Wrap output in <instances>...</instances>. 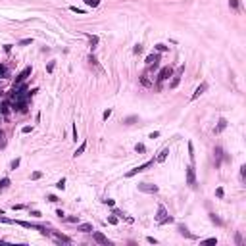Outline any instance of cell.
<instances>
[{
  "instance_id": "cell-38",
  "label": "cell",
  "mask_w": 246,
  "mask_h": 246,
  "mask_svg": "<svg viewBox=\"0 0 246 246\" xmlns=\"http://www.w3.org/2000/svg\"><path fill=\"white\" fill-rule=\"evenodd\" d=\"M104 204H108L110 206V208H114V206H116V200H111V198H106V200H102Z\"/></svg>"
},
{
  "instance_id": "cell-51",
  "label": "cell",
  "mask_w": 246,
  "mask_h": 246,
  "mask_svg": "<svg viewBox=\"0 0 246 246\" xmlns=\"http://www.w3.org/2000/svg\"><path fill=\"white\" fill-rule=\"evenodd\" d=\"M31 215H33V217H41V212H37V210H33V212H31Z\"/></svg>"
},
{
  "instance_id": "cell-17",
  "label": "cell",
  "mask_w": 246,
  "mask_h": 246,
  "mask_svg": "<svg viewBox=\"0 0 246 246\" xmlns=\"http://www.w3.org/2000/svg\"><path fill=\"white\" fill-rule=\"evenodd\" d=\"M227 119H225V117H219V123H217V127H215V133H221L223 129H227Z\"/></svg>"
},
{
  "instance_id": "cell-16",
  "label": "cell",
  "mask_w": 246,
  "mask_h": 246,
  "mask_svg": "<svg viewBox=\"0 0 246 246\" xmlns=\"http://www.w3.org/2000/svg\"><path fill=\"white\" fill-rule=\"evenodd\" d=\"M77 231H81V233H93L94 229H93L90 223H81V225H77Z\"/></svg>"
},
{
  "instance_id": "cell-46",
  "label": "cell",
  "mask_w": 246,
  "mask_h": 246,
  "mask_svg": "<svg viewBox=\"0 0 246 246\" xmlns=\"http://www.w3.org/2000/svg\"><path fill=\"white\" fill-rule=\"evenodd\" d=\"M206 244H217V240H215V238H206Z\"/></svg>"
},
{
  "instance_id": "cell-8",
  "label": "cell",
  "mask_w": 246,
  "mask_h": 246,
  "mask_svg": "<svg viewBox=\"0 0 246 246\" xmlns=\"http://www.w3.org/2000/svg\"><path fill=\"white\" fill-rule=\"evenodd\" d=\"M31 71H33V67H31V65H27V67H25V69L21 71V73L18 75V77H15V83H14V85H19V83H23V81L27 79L29 75H31Z\"/></svg>"
},
{
  "instance_id": "cell-44",
  "label": "cell",
  "mask_w": 246,
  "mask_h": 246,
  "mask_svg": "<svg viewBox=\"0 0 246 246\" xmlns=\"http://www.w3.org/2000/svg\"><path fill=\"white\" fill-rule=\"evenodd\" d=\"M31 131H33V127H31V125H25L23 129H21V133H25V135H27V133H31Z\"/></svg>"
},
{
  "instance_id": "cell-3",
  "label": "cell",
  "mask_w": 246,
  "mask_h": 246,
  "mask_svg": "<svg viewBox=\"0 0 246 246\" xmlns=\"http://www.w3.org/2000/svg\"><path fill=\"white\" fill-rule=\"evenodd\" d=\"M150 165H154V160H148V162H144L142 165H137V167H133L131 171H127L125 173V177L129 179V177H133V175H137V173H140V171H146Z\"/></svg>"
},
{
  "instance_id": "cell-25",
  "label": "cell",
  "mask_w": 246,
  "mask_h": 246,
  "mask_svg": "<svg viewBox=\"0 0 246 246\" xmlns=\"http://www.w3.org/2000/svg\"><path fill=\"white\" fill-rule=\"evenodd\" d=\"M135 150H137V152H139V154H144V152H146V146H144V144H142V142H137V146H135Z\"/></svg>"
},
{
  "instance_id": "cell-36",
  "label": "cell",
  "mask_w": 246,
  "mask_h": 246,
  "mask_svg": "<svg viewBox=\"0 0 246 246\" xmlns=\"http://www.w3.org/2000/svg\"><path fill=\"white\" fill-rule=\"evenodd\" d=\"M41 177H42L41 171H33V173H31V179H33V181H37V179H41Z\"/></svg>"
},
{
  "instance_id": "cell-19",
  "label": "cell",
  "mask_w": 246,
  "mask_h": 246,
  "mask_svg": "<svg viewBox=\"0 0 246 246\" xmlns=\"http://www.w3.org/2000/svg\"><path fill=\"white\" fill-rule=\"evenodd\" d=\"M229 8L235 12H240V0H229Z\"/></svg>"
},
{
  "instance_id": "cell-52",
  "label": "cell",
  "mask_w": 246,
  "mask_h": 246,
  "mask_svg": "<svg viewBox=\"0 0 246 246\" xmlns=\"http://www.w3.org/2000/svg\"><path fill=\"white\" fill-rule=\"evenodd\" d=\"M56 215H58V217H60V219H64V217H65V214H64V212H62V210H58V212H56Z\"/></svg>"
},
{
  "instance_id": "cell-30",
  "label": "cell",
  "mask_w": 246,
  "mask_h": 246,
  "mask_svg": "<svg viewBox=\"0 0 246 246\" xmlns=\"http://www.w3.org/2000/svg\"><path fill=\"white\" fill-rule=\"evenodd\" d=\"M140 83H142L144 87H150V85H152V83H150V81H148V75H146V73H144L142 77H140Z\"/></svg>"
},
{
  "instance_id": "cell-10",
  "label": "cell",
  "mask_w": 246,
  "mask_h": 246,
  "mask_svg": "<svg viewBox=\"0 0 246 246\" xmlns=\"http://www.w3.org/2000/svg\"><path fill=\"white\" fill-rule=\"evenodd\" d=\"M50 237H54L58 242H65V244H69V242H71L69 237H65V235H62V233H58V231H50Z\"/></svg>"
},
{
  "instance_id": "cell-13",
  "label": "cell",
  "mask_w": 246,
  "mask_h": 246,
  "mask_svg": "<svg viewBox=\"0 0 246 246\" xmlns=\"http://www.w3.org/2000/svg\"><path fill=\"white\" fill-rule=\"evenodd\" d=\"M158 62H160V52H156V54H148V56H146L144 64H146V65H156Z\"/></svg>"
},
{
  "instance_id": "cell-45",
  "label": "cell",
  "mask_w": 246,
  "mask_h": 246,
  "mask_svg": "<svg viewBox=\"0 0 246 246\" xmlns=\"http://www.w3.org/2000/svg\"><path fill=\"white\" fill-rule=\"evenodd\" d=\"M244 177H246V165H242L240 167V179L244 181Z\"/></svg>"
},
{
  "instance_id": "cell-57",
  "label": "cell",
  "mask_w": 246,
  "mask_h": 246,
  "mask_svg": "<svg viewBox=\"0 0 246 246\" xmlns=\"http://www.w3.org/2000/svg\"><path fill=\"white\" fill-rule=\"evenodd\" d=\"M0 139H4V131L0 129Z\"/></svg>"
},
{
  "instance_id": "cell-22",
  "label": "cell",
  "mask_w": 246,
  "mask_h": 246,
  "mask_svg": "<svg viewBox=\"0 0 246 246\" xmlns=\"http://www.w3.org/2000/svg\"><path fill=\"white\" fill-rule=\"evenodd\" d=\"M85 150H87V142H81V146H79L77 150H75V154H73V156L77 158V156H81V154H83Z\"/></svg>"
},
{
  "instance_id": "cell-43",
  "label": "cell",
  "mask_w": 246,
  "mask_h": 246,
  "mask_svg": "<svg viewBox=\"0 0 246 246\" xmlns=\"http://www.w3.org/2000/svg\"><path fill=\"white\" fill-rule=\"evenodd\" d=\"M111 116V110H110V108H108V110L106 111H104V114H102V119H108V117H110Z\"/></svg>"
},
{
  "instance_id": "cell-39",
  "label": "cell",
  "mask_w": 246,
  "mask_h": 246,
  "mask_svg": "<svg viewBox=\"0 0 246 246\" xmlns=\"http://www.w3.org/2000/svg\"><path fill=\"white\" fill-rule=\"evenodd\" d=\"M88 62H90L93 65H96V67H100V65H98V62H96V58H94V54H90V56H88Z\"/></svg>"
},
{
  "instance_id": "cell-29",
  "label": "cell",
  "mask_w": 246,
  "mask_h": 246,
  "mask_svg": "<svg viewBox=\"0 0 246 246\" xmlns=\"http://www.w3.org/2000/svg\"><path fill=\"white\" fill-rule=\"evenodd\" d=\"M31 42H33V39L29 37V39H21V41H19L18 44H19V46H27V44H31Z\"/></svg>"
},
{
  "instance_id": "cell-18",
  "label": "cell",
  "mask_w": 246,
  "mask_h": 246,
  "mask_svg": "<svg viewBox=\"0 0 246 246\" xmlns=\"http://www.w3.org/2000/svg\"><path fill=\"white\" fill-rule=\"evenodd\" d=\"M10 183H12V181H10L8 177H2V179H0V194H2V192L10 186Z\"/></svg>"
},
{
  "instance_id": "cell-5",
  "label": "cell",
  "mask_w": 246,
  "mask_h": 246,
  "mask_svg": "<svg viewBox=\"0 0 246 246\" xmlns=\"http://www.w3.org/2000/svg\"><path fill=\"white\" fill-rule=\"evenodd\" d=\"M186 185L196 186V173H194V167L192 165L186 167Z\"/></svg>"
},
{
  "instance_id": "cell-53",
  "label": "cell",
  "mask_w": 246,
  "mask_h": 246,
  "mask_svg": "<svg viewBox=\"0 0 246 246\" xmlns=\"http://www.w3.org/2000/svg\"><path fill=\"white\" fill-rule=\"evenodd\" d=\"M48 202H58V198H56L54 194H50V196H48Z\"/></svg>"
},
{
  "instance_id": "cell-14",
  "label": "cell",
  "mask_w": 246,
  "mask_h": 246,
  "mask_svg": "<svg viewBox=\"0 0 246 246\" xmlns=\"http://www.w3.org/2000/svg\"><path fill=\"white\" fill-rule=\"evenodd\" d=\"M114 215H117L119 219H125V221H129V223H133V221H135V219L131 217V215L123 214V212H121V210H117V208H114Z\"/></svg>"
},
{
  "instance_id": "cell-9",
  "label": "cell",
  "mask_w": 246,
  "mask_h": 246,
  "mask_svg": "<svg viewBox=\"0 0 246 246\" xmlns=\"http://www.w3.org/2000/svg\"><path fill=\"white\" fill-rule=\"evenodd\" d=\"M206 90H208V83H206V81H204V83H200V87H196V90H194V93H192L191 100H196V98H200V96H202V94L206 93Z\"/></svg>"
},
{
  "instance_id": "cell-40",
  "label": "cell",
  "mask_w": 246,
  "mask_h": 246,
  "mask_svg": "<svg viewBox=\"0 0 246 246\" xmlns=\"http://www.w3.org/2000/svg\"><path fill=\"white\" fill-rule=\"evenodd\" d=\"M235 242H237L238 246H242V237H240V233H237V235H235Z\"/></svg>"
},
{
  "instance_id": "cell-54",
  "label": "cell",
  "mask_w": 246,
  "mask_h": 246,
  "mask_svg": "<svg viewBox=\"0 0 246 246\" xmlns=\"http://www.w3.org/2000/svg\"><path fill=\"white\" fill-rule=\"evenodd\" d=\"M12 50V44H4V52H10Z\"/></svg>"
},
{
  "instance_id": "cell-33",
  "label": "cell",
  "mask_w": 246,
  "mask_h": 246,
  "mask_svg": "<svg viewBox=\"0 0 246 246\" xmlns=\"http://www.w3.org/2000/svg\"><path fill=\"white\" fill-rule=\"evenodd\" d=\"M215 196H217V198H223V196H225V191H223V186H217V189H215Z\"/></svg>"
},
{
  "instance_id": "cell-26",
  "label": "cell",
  "mask_w": 246,
  "mask_h": 246,
  "mask_svg": "<svg viewBox=\"0 0 246 246\" xmlns=\"http://www.w3.org/2000/svg\"><path fill=\"white\" fill-rule=\"evenodd\" d=\"M189 158H191V162H194V146H192V142H189Z\"/></svg>"
},
{
  "instance_id": "cell-48",
  "label": "cell",
  "mask_w": 246,
  "mask_h": 246,
  "mask_svg": "<svg viewBox=\"0 0 246 246\" xmlns=\"http://www.w3.org/2000/svg\"><path fill=\"white\" fill-rule=\"evenodd\" d=\"M146 242H150V244H158V240H156L154 237H148V238H146Z\"/></svg>"
},
{
  "instance_id": "cell-7",
  "label": "cell",
  "mask_w": 246,
  "mask_h": 246,
  "mask_svg": "<svg viewBox=\"0 0 246 246\" xmlns=\"http://www.w3.org/2000/svg\"><path fill=\"white\" fill-rule=\"evenodd\" d=\"M183 71H185V65H179V69H177V73H175V77H173V81L169 83V88H177V87H179V83H181V75H183Z\"/></svg>"
},
{
  "instance_id": "cell-11",
  "label": "cell",
  "mask_w": 246,
  "mask_h": 246,
  "mask_svg": "<svg viewBox=\"0 0 246 246\" xmlns=\"http://www.w3.org/2000/svg\"><path fill=\"white\" fill-rule=\"evenodd\" d=\"M214 154H215V167H219V165H221V160H225V154H223V148H221V146H215Z\"/></svg>"
},
{
  "instance_id": "cell-49",
  "label": "cell",
  "mask_w": 246,
  "mask_h": 246,
  "mask_svg": "<svg viewBox=\"0 0 246 246\" xmlns=\"http://www.w3.org/2000/svg\"><path fill=\"white\" fill-rule=\"evenodd\" d=\"M158 137H160V133H158V131H154V133H150L148 139H158Z\"/></svg>"
},
{
  "instance_id": "cell-15",
  "label": "cell",
  "mask_w": 246,
  "mask_h": 246,
  "mask_svg": "<svg viewBox=\"0 0 246 246\" xmlns=\"http://www.w3.org/2000/svg\"><path fill=\"white\" fill-rule=\"evenodd\" d=\"M210 221L212 223H215V225H217V227H223V221H221V217H219L217 214H214V212H210Z\"/></svg>"
},
{
  "instance_id": "cell-55",
  "label": "cell",
  "mask_w": 246,
  "mask_h": 246,
  "mask_svg": "<svg viewBox=\"0 0 246 246\" xmlns=\"http://www.w3.org/2000/svg\"><path fill=\"white\" fill-rule=\"evenodd\" d=\"M73 140H77V127L73 125Z\"/></svg>"
},
{
  "instance_id": "cell-41",
  "label": "cell",
  "mask_w": 246,
  "mask_h": 246,
  "mask_svg": "<svg viewBox=\"0 0 246 246\" xmlns=\"http://www.w3.org/2000/svg\"><path fill=\"white\" fill-rule=\"evenodd\" d=\"M133 52H135V54H140V52H142V44H135Z\"/></svg>"
},
{
  "instance_id": "cell-37",
  "label": "cell",
  "mask_w": 246,
  "mask_h": 246,
  "mask_svg": "<svg viewBox=\"0 0 246 246\" xmlns=\"http://www.w3.org/2000/svg\"><path fill=\"white\" fill-rule=\"evenodd\" d=\"M64 219H67L69 223H79V217H77V215H69V217H64Z\"/></svg>"
},
{
  "instance_id": "cell-56",
  "label": "cell",
  "mask_w": 246,
  "mask_h": 246,
  "mask_svg": "<svg viewBox=\"0 0 246 246\" xmlns=\"http://www.w3.org/2000/svg\"><path fill=\"white\" fill-rule=\"evenodd\" d=\"M4 146H6V140H2V139H0V150L4 148Z\"/></svg>"
},
{
  "instance_id": "cell-4",
  "label": "cell",
  "mask_w": 246,
  "mask_h": 246,
  "mask_svg": "<svg viewBox=\"0 0 246 246\" xmlns=\"http://www.w3.org/2000/svg\"><path fill=\"white\" fill-rule=\"evenodd\" d=\"M137 189L140 192H148V194H156L158 192V185H150V183H139Z\"/></svg>"
},
{
  "instance_id": "cell-1",
  "label": "cell",
  "mask_w": 246,
  "mask_h": 246,
  "mask_svg": "<svg viewBox=\"0 0 246 246\" xmlns=\"http://www.w3.org/2000/svg\"><path fill=\"white\" fill-rule=\"evenodd\" d=\"M156 221H158V225H167V223H173V217L169 214H167V210L163 208L162 204L158 206V214H156Z\"/></svg>"
},
{
  "instance_id": "cell-31",
  "label": "cell",
  "mask_w": 246,
  "mask_h": 246,
  "mask_svg": "<svg viewBox=\"0 0 246 246\" xmlns=\"http://www.w3.org/2000/svg\"><path fill=\"white\" fill-rule=\"evenodd\" d=\"M69 10H71V12H73V14H79V15H83V14H85V10L77 8V6H69Z\"/></svg>"
},
{
  "instance_id": "cell-2",
  "label": "cell",
  "mask_w": 246,
  "mask_h": 246,
  "mask_svg": "<svg viewBox=\"0 0 246 246\" xmlns=\"http://www.w3.org/2000/svg\"><path fill=\"white\" fill-rule=\"evenodd\" d=\"M173 75V69L171 67H169V65H165V67H162V69H160V73H158V77H156V85H162L163 81H167L169 79V77H171Z\"/></svg>"
},
{
  "instance_id": "cell-21",
  "label": "cell",
  "mask_w": 246,
  "mask_h": 246,
  "mask_svg": "<svg viewBox=\"0 0 246 246\" xmlns=\"http://www.w3.org/2000/svg\"><path fill=\"white\" fill-rule=\"evenodd\" d=\"M167 154H169V148H163V150H162V154H160L158 158H156V162H158V163H162V162H165V158H167Z\"/></svg>"
},
{
  "instance_id": "cell-35",
  "label": "cell",
  "mask_w": 246,
  "mask_h": 246,
  "mask_svg": "<svg viewBox=\"0 0 246 246\" xmlns=\"http://www.w3.org/2000/svg\"><path fill=\"white\" fill-rule=\"evenodd\" d=\"M137 119H139V117H137V116H129V117H127L125 121H123V123H127V125H131V123H135Z\"/></svg>"
},
{
  "instance_id": "cell-42",
  "label": "cell",
  "mask_w": 246,
  "mask_h": 246,
  "mask_svg": "<svg viewBox=\"0 0 246 246\" xmlns=\"http://www.w3.org/2000/svg\"><path fill=\"white\" fill-rule=\"evenodd\" d=\"M0 223H14V219H10V217H2V214H0Z\"/></svg>"
},
{
  "instance_id": "cell-6",
  "label": "cell",
  "mask_w": 246,
  "mask_h": 246,
  "mask_svg": "<svg viewBox=\"0 0 246 246\" xmlns=\"http://www.w3.org/2000/svg\"><path fill=\"white\" fill-rule=\"evenodd\" d=\"M93 238L98 242V244H104V246H111V240H108L100 231H93Z\"/></svg>"
},
{
  "instance_id": "cell-47",
  "label": "cell",
  "mask_w": 246,
  "mask_h": 246,
  "mask_svg": "<svg viewBox=\"0 0 246 246\" xmlns=\"http://www.w3.org/2000/svg\"><path fill=\"white\" fill-rule=\"evenodd\" d=\"M46 69H48V73H52V71H54V62H50V64L46 65Z\"/></svg>"
},
{
  "instance_id": "cell-24",
  "label": "cell",
  "mask_w": 246,
  "mask_h": 246,
  "mask_svg": "<svg viewBox=\"0 0 246 246\" xmlns=\"http://www.w3.org/2000/svg\"><path fill=\"white\" fill-rule=\"evenodd\" d=\"M19 163H21V160H19V158L12 160V163H10V169H14V171H15V169H18V167H19Z\"/></svg>"
},
{
  "instance_id": "cell-28",
  "label": "cell",
  "mask_w": 246,
  "mask_h": 246,
  "mask_svg": "<svg viewBox=\"0 0 246 246\" xmlns=\"http://www.w3.org/2000/svg\"><path fill=\"white\" fill-rule=\"evenodd\" d=\"M167 50H169V46H165V44H162V42L156 44V52H167Z\"/></svg>"
},
{
  "instance_id": "cell-20",
  "label": "cell",
  "mask_w": 246,
  "mask_h": 246,
  "mask_svg": "<svg viewBox=\"0 0 246 246\" xmlns=\"http://www.w3.org/2000/svg\"><path fill=\"white\" fill-rule=\"evenodd\" d=\"M87 39L90 41V48L94 50V48H96V44H98V37H96V35H88V33H87Z\"/></svg>"
},
{
  "instance_id": "cell-34",
  "label": "cell",
  "mask_w": 246,
  "mask_h": 246,
  "mask_svg": "<svg viewBox=\"0 0 246 246\" xmlns=\"http://www.w3.org/2000/svg\"><path fill=\"white\" fill-rule=\"evenodd\" d=\"M56 189H58V191H64L65 189V179H62V181L56 183Z\"/></svg>"
},
{
  "instance_id": "cell-27",
  "label": "cell",
  "mask_w": 246,
  "mask_h": 246,
  "mask_svg": "<svg viewBox=\"0 0 246 246\" xmlns=\"http://www.w3.org/2000/svg\"><path fill=\"white\" fill-rule=\"evenodd\" d=\"M85 4L90 6V8H96V6L100 4V0H85Z\"/></svg>"
},
{
  "instance_id": "cell-23",
  "label": "cell",
  "mask_w": 246,
  "mask_h": 246,
  "mask_svg": "<svg viewBox=\"0 0 246 246\" xmlns=\"http://www.w3.org/2000/svg\"><path fill=\"white\" fill-rule=\"evenodd\" d=\"M10 108H12V104H10V102H4L2 106H0V110H2V114H4V116H8V114H10Z\"/></svg>"
},
{
  "instance_id": "cell-12",
  "label": "cell",
  "mask_w": 246,
  "mask_h": 246,
  "mask_svg": "<svg viewBox=\"0 0 246 246\" xmlns=\"http://www.w3.org/2000/svg\"><path fill=\"white\" fill-rule=\"evenodd\" d=\"M177 231H179V235H183V237H186V238H196L194 235H192V233L186 229V225H183V223H179V225H177Z\"/></svg>"
},
{
  "instance_id": "cell-32",
  "label": "cell",
  "mask_w": 246,
  "mask_h": 246,
  "mask_svg": "<svg viewBox=\"0 0 246 246\" xmlns=\"http://www.w3.org/2000/svg\"><path fill=\"white\" fill-rule=\"evenodd\" d=\"M117 221H119L117 215H110V217H108V223H110V225H117Z\"/></svg>"
},
{
  "instance_id": "cell-50",
  "label": "cell",
  "mask_w": 246,
  "mask_h": 246,
  "mask_svg": "<svg viewBox=\"0 0 246 246\" xmlns=\"http://www.w3.org/2000/svg\"><path fill=\"white\" fill-rule=\"evenodd\" d=\"M4 75H6V67L0 64V77H4Z\"/></svg>"
}]
</instances>
